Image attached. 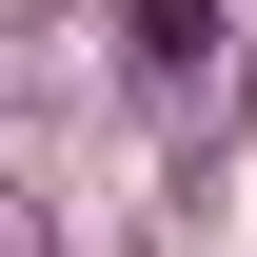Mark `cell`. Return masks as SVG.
Masks as SVG:
<instances>
[{
    "label": "cell",
    "instance_id": "obj_1",
    "mask_svg": "<svg viewBox=\"0 0 257 257\" xmlns=\"http://www.w3.org/2000/svg\"><path fill=\"white\" fill-rule=\"evenodd\" d=\"M119 40H139V60H159V79H198V60H218V0H139Z\"/></svg>",
    "mask_w": 257,
    "mask_h": 257
}]
</instances>
